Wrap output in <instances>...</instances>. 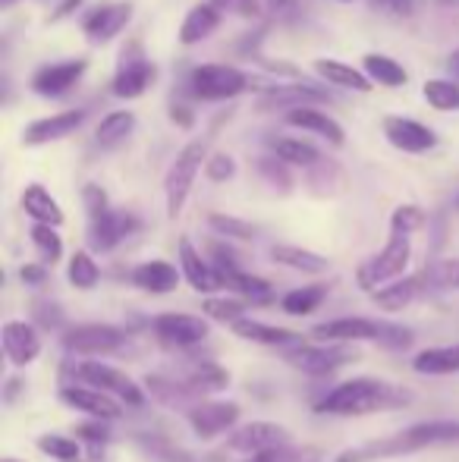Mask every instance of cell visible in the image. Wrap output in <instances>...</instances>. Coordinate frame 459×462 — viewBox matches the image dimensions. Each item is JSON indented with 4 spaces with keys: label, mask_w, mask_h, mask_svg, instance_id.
Segmentation results:
<instances>
[{
    "label": "cell",
    "mask_w": 459,
    "mask_h": 462,
    "mask_svg": "<svg viewBox=\"0 0 459 462\" xmlns=\"http://www.w3.org/2000/svg\"><path fill=\"white\" fill-rule=\"evenodd\" d=\"M412 400H416V393L399 387V383L381 381V377H353V381H344L334 390H327L315 402V412L340 415V419H359V415L393 412V409L409 406Z\"/></svg>",
    "instance_id": "cell-1"
},
{
    "label": "cell",
    "mask_w": 459,
    "mask_h": 462,
    "mask_svg": "<svg viewBox=\"0 0 459 462\" xmlns=\"http://www.w3.org/2000/svg\"><path fill=\"white\" fill-rule=\"evenodd\" d=\"M459 444V421L435 419V421H418L397 434H387L381 440H368V444L349 447L334 462H378V459H397L409 457V453H422L431 447H450Z\"/></svg>",
    "instance_id": "cell-2"
},
{
    "label": "cell",
    "mask_w": 459,
    "mask_h": 462,
    "mask_svg": "<svg viewBox=\"0 0 459 462\" xmlns=\"http://www.w3.org/2000/svg\"><path fill=\"white\" fill-rule=\"evenodd\" d=\"M312 337L325 343L365 340V343H378L384 349H393V353H403L416 340L409 328L393 321H378V318H334V321H321L312 328Z\"/></svg>",
    "instance_id": "cell-3"
},
{
    "label": "cell",
    "mask_w": 459,
    "mask_h": 462,
    "mask_svg": "<svg viewBox=\"0 0 459 462\" xmlns=\"http://www.w3.org/2000/svg\"><path fill=\"white\" fill-rule=\"evenodd\" d=\"M205 154H208V142H205V139H192L189 145H186L183 152L173 158L170 171H167V177H164L167 217H170V220H177L179 214H183L186 199H189L192 183H196L198 171H202V164H208V161H205Z\"/></svg>",
    "instance_id": "cell-4"
},
{
    "label": "cell",
    "mask_w": 459,
    "mask_h": 462,
    "mask_svg": "<svg viewBox=\"0 0 459 462\" xmlns=\"http://www.w3.org/2000/svg\"><path fill=\"white\" fill-rule=\"evenodd\" d=\"M69 371H73V381H67V383L79 381L82 387H95V390H101V393L114 396L116 402H126V406H133V409H139L142 402H145V393H142L139 383H135L126 371L107 365V362L86 359V362L69 365Z\"/></svg>",
    "instance_id": "cell-5"
},
{
    "label": "cell",
    "mask_w": 459,
    "mask_h": 462,
    "mask_svg": "<svg viewBox=\"0 0 459 462\" xmlns=\"http://www.w3.org/2000/svg\"><path fill=\"white\" fill-rule=\"evenodd\" d=\"M409 258H412L409 236H403V233H390V239H387L384 249H381L378 255H372L359 271H355V280H359L362 290L378 292L381 283H390V280L403 277V271L409 268Z\"/></svg>",
    "instance_id": "cell-6"
},
{
    "label": "cell",
    "mask_w": 459,
    "mask_h": 462,
    "mask_svg": "<svg viewBox=\"0 0 459 462\" xmlns=\"http://www.w3.org/2000/svg\"><path fill=\"white\" fill-rule=\"evenodd\" d=\"M252 86V79L243 69H233L227 63H202L192 69L189 88L198 101H230L239 92Z\"/></svg>",
    "instance_id": "cell-7"
},
{
    "label": "cell",
    "mask_w": 459,
    "mask_h": 462,
    "mask_svg": "<svg viewBox=\"0 0 459 462\" xmlns=\"http://www.w3.org/2000/svg\"><path fill=\"white\" fill-rule=\"evenodd\" d=\"M283 359H287V365L306 371V374L325 377V374H334L337 368L349 365V362H355L359 356H355V349H349L346 343H327V346L299 343V346L287 349V353H283Z\"/></svg>",
    "instance_id": "cell-8"
},
{
    "label": "cell",
    "mask_w": 459,
    "mask_h": 462,
    "mask_svg": "<svg viewBox=\"0 0 459 462\" xmlns=\"http://www.w3.org/2000/svg\"><path fill=\"white\" fill-rule=\"evenodd\" d=\"M60 343L73 356H111L126 346V334L114 324H76L63 330Z\"/></svg>",
    "instance_id": "cell-9"
},
{
    "label": "cell",
    "mask_w": 459,
    "mask_h": 462,
    "mask_svg": "<svg viewBox=\"0 0 459 462\" xmlns=\"http://www.w3.org/2000/svg\"><path fill=\"white\" fill-rule=\"evenodd\" d=\"M280 447H289V431L274 421H249L227 434V450L245 453V457H262V453L280 450Z\"/></svg>",
    "instance_id": "cell-10"
},
{
    "label": "cell",
    "mask_w": 459,
    "mask_h": 462,
    "mask_svg": "<svg viewBox=\"0 0 459 462\" xmlns=\"http://www.w3.org/2000/svg\"><path fill=\"white\" fill-rule=\"evenodd\" d=\"M151 334L170 349H192L208 340V321L198 315H183V311H167L151 321Z\"/></svg>",
    "instance_id": "cell-11"
},
{
    "label": "cell",
    "mask_w": 459,
    "mask_h": 462,
    "mask_svg": "<svg viewBox=\"0 0 459 462\" xmlns=\"http://www.w3.org/2000/svg\"><path fill=\"white\" fill-rule=\"evenodd\" d=\"M154 82V63L145 60L139 42H129L126 51L120 54V67H116L114 76V95L123 97V101H133V97H142L145 88Z\"/></svg>",
    "instance_id": "cell-12"
},
{
    "label": "cell",
    "mask_w": 459,
    "mask_h": 462,
    "mask_svg": "<svg viewBox=\"0 0 459 462\" xmlns=\"http://www.w3.org/2000/svg\"><path fill=\"white\" fill-rule=\"evenodd\" d=\"M239 402H230V400H202L186 412V421L189 428L198 434L202 440H211L217 434H230L239 421Z\"/></svg>",
    "instance_id": "cell-13"
},
{
    "label": "cell",
    "mask_w": 459,
    "mask_h": 462,
    "mask_svg": "<svg viewBox=\"0 0 459 462\" xmlns=\"http://www.w3.org/2000/svg\"><path fill=\"white\" fill-rule=\"evenodd\" d=\"M60 402H67L69 409L88 415V419H101V421L123 419V402H116L114 396L101 393L95 387H82V383H63Z\"/></svg>",
    "instance_id": "cell-14"
},
{
    "label": "cell",
    "mask_w": 459,
    "mask_h": 462,
    "mask_svg": "<svg viewBox=\"0 0 459 462\" xmlns=\"http://www.w3.org/2000/svg\"><path fill=\"white\" fill-rule=\"evenodd\" d=\"M139 217L129 211H107L101 217H92L88 220V243H92L95 252H111L123 239H129L135 230H139Z\"/></svg>",
    "instance_id": "cell-15"
},
{
    "label": "cell",
    "mask_w": 459,
    "mask_h": 462,
    "mask_svg": "<svg viewBox=\"0 0 459 462\" xmlns=\"http://www.w3.org/2000/svg\"><path fill=\"white\" fill-rule=\"evenodd\" d=\"M425 296H431L428 268L418 271V274H412V277L393 280V283L381 286L378 292H372L374 305H378V309H384V311H403V309H409L416 299H425Z\"/></svg>",
    "instance_id": "cell-16"
},
{
    "label": "cell",
    "mask_w": 459,
    "mask_h": 462,
    "mask_svg": "<svg viewBox=\"0 0 459 462\" xmlns=\"http://www.w3.org/2000/svg\"><path fill=\"white\" fill-rule=\"evenodd\" d=\"M384 135L393 148L406 154H425L437 145V135L428 126L409 120V116H387L384 120Z\"/></svg>",
    "instance_id": "cell-17"
},
{
    "label": "cell",
    "mask_w": 459,
    "mask_h": 462,
    "mask_svg": "<svg viewBox=\"0 0 459 462\" xmlns=\"http://www.w3.org/2000/svg\"><path fill=\"white\" fill-rule=\"evenodd\" d=\"M0 340H4L6 359H10L16 368L32 365V362L41 356V337H38V330L25 321H6L4 330H0Z\"/></svg>",
    "instance_id": "cell-18"
},
{
    "label": "cell",
    "mask_w": 459,
    "mask_h": 462,
    "mask_svg": "<svg viewBox=\"0 0 459 462\" xmlns=\"http://www.w3.org/2000/svg\"><path fill=\"white\" fill-rule=\"evenodd\" d=\"M88 63L86 60H63V63H50L41 67L32 76V92H38L41 97H60L63 92L76 86L86 73Z\"/></svg>",
    "instance_id": "cell-19"
},
{
    "label": "cell",
    "mask_w": 459,
    "mask_h": 462,
    "mask_svg": "<svg viewBox=\"0 0 459 462\" xmlns=\"http://www.w3.org/2000/svg\"><path fill=\"white\" fill-rule=\"evenodd\" d=\"M129 16H133V4H129V0L126 4H105V6H95V10L82 19V29H86V35L92 38L95 44H105L126 29Z\"/></svg>",
    "instance_id": "cell-20"
},
{
    "label": "cell",
    "mask_w": 459,
    "mask_h": 462,
    "mask_svg": "<svg viewBox=\"0 0 459 462\" xmlns=\"http://www.w3.org/2000/svg\"><path fill=\"white\" fill-rule=\"evenodd\" d=\"M179 271L183 277L189 280V286L196 292H215V290H224V280L221 274L215 271V264L208 258H202V252H196V245L189 239H179Z\"/></svg>",
    "instance_id": "cell-21"
},
{
    "label": "cell",
    "mask_w": 459,
    "mask_h": 462,
    "mask_svg": "<svg viewBox=\"0 0 459 462\" xmlns=\"http://www.w3.org/2000/svg\"><path fill=\"white\" fill-rule=\"evenodd\" d=\"M79 126H82V110H63V114L41 116V120L29 123L23 133V142L25 145H48L54 139H67Z\"/></svg>",
    "instance_id": "cell-22"
},
{
    "label": "cell",
    "mask_w": 459,
    "mask_h": 462,
    "mask_svg": "<svg viewBox=\"0 0 459 462\" xmlns=\"http://www.w3.org/2000/svg\"><path fill=\"white\" fill-rule=\"evenodd\" d=\"M133 286H139L142 292H151V296H164V292H173L179 286V271L173 268L170 262H142L139 268H133Z\"/></svg>",
    "instance_id": "cell-23"
},
{
    "label": "cell",
    "mask_w": 459,
    "mask_h": 462,
    "mask_svg": "<svg viewBox=\"0 0 459 462\" xmlns=\"http://www.w3.org/2000/svg\"><path fill=\"white\" fill-rule=\"evenodd\" d=\"M233 334L239 340H249V343H262V346H299L302 334L287 328H274V324H264V321H252V318H243V321L233 324Z\"/></svg>",
    "instance_id": "cell-24"
},
{
    "label": "cell",
    "mask_w": 459,
    "mask_h": 462,
    "mask_svg": "<svg viewBox=\"0 0 459 462\" xmlns=\"http://www.w3.org/2000/svg\"><path fill=\"white\" fill-rule=\"evenodd\" d=\"M133 440L148 453L154 462H205L211 457H196V453L183 450L177 440H170L167 434H151V431H135Z\"/></svg>",
    "instance_id": "cell-25"
},
{
    "label": "cell",
    "mask_w": 459,
    "mask_h": 462,
    "mask_svg": "<svg viewBox=\"0 0 459 462\" xmlns=\"http://www.w3.org/2000/svg\"><path fill=\"white\" fill-rule=\"evenodd\" d=\"M23 211L29 214L35 224H44V226H60L63 224V208L54 201V195L48 192L44 186H38V183H32V186H25V192H23Z\"/></svg>",
    "instance_id": "cell-26"
},
{
    "label": "cell",
    "mask_w": 459,
    "mask_h": 462,
    "mask_svg": "<svg viewBox=\"0 0 459 462\" xmlns=\"http://www.w3.org/2000/svg\"><path fill=\"white\" fill-rule=\"evenodd\" d=\"M221 16L224 13L217 10L211 0H205V4H198V6H192L189 13H186V19H183V29H179V42L183 44H198V42H205V38L211 35V32L221 25Z\"/></svg>",
    "instance_id": "cell-27"
},
{
    "label": "cell",
    "mask_w": 459,
    "mask_h": 462,
    "mask_svg": "<svg viewBox=\"0 0 459 462\" xmlns=\"http://www.w3.org/2000/svg\"><path fill=\"white\" fill-rule=\"evenodd\" d=\"M287 123H289V126H296V129H308V133L321 135V139H327L331 145H344V142H346L344 129H340L337 123L331 120V116L321 114V110H315V107H296V110H289Z\"/></svg>",
    "instance_id": "cell-28"
},
{
    "label": "cell",
    "mask_w": 459,
    "mask_h": 462,
    "mask_svg": "<svg viewBox=\"0 0 459 462\" xmlns=\"http://www.w3.org/2000/svg\"><path fill=\"white\" fill-rule=\"evenodd\" d=\"M412 368L418 374L428 377H444V374H459V343L454 346H431L412 359Z\"/></svg>",
    "instance_id": "cell-29"
},
{
    "label": "cell",
    "mask_w": 459,
    "mask_h": 462,
    "mask_svg": "<svg viewBox=\"0 0 459 462\" xmlns=\"http://www.w3.org/2000/svg\"><path fill=\"white\" fill-rule=\"evenodd\" d=\"M271 258L289 271H302V274H325V271L331 268V262H327L325 255L302 249V245H274Z\"/></svg>",
    "instance_id": "cell-30"
},
{
    "label": "cell",
    "mask_w": 459,
    "mask_h": 462,
    "mask_svg": "<svg viewBox=\"0 0 459 462\" xmlns=\"http://www.w3.org/2000/svg\"><path fill=\"white\" fill-rule=\"evenodd\" d=\"M315 69H318L327 82H334V86H340V88H349V92H368V88H372V79H368L362 69H353L349 63L331 60V57H318Z\"/></svg>",
    "instance_id": "cell-31"
},
{
    "label": "cell",
    "mask_w": 459,
    "mask_h": 462,
    "mask_svg": "<svg viewBox=\"0 0 459 462\" xmlns=\"http://www.w3.org/2000/svg\"><path fill=\"white\" fill-rule=\"evenodd\" d=\"M327 292H331L327 283H308V286H299V290H289L287 296L280 299V311L283 315H293V318L312 315L315 309H321Z\"/></svg>",
    "instance_id": "cell-32"
},
{
    "label": "cell",
    "mask_w": 459,
    "mask_h": 462,
    "mask_svg": "<svg viewBox=\"0 0 459 462\" xmlns=\"http://www.w3.org/2000/svg\"><path fill=\"white\" fill-rule=\"evenodd\" d=\"M325 92L312 86H287V88H271L268 95L258 101V107L268 110V107H308V101H325Z\"/></svg>",
    "instance_id": "cell-33"
},
{
    "label": "cell",
    "mask_w": 459,
    "mask_h": 462,
    "mask_svg": "<svg viewBox=\"0 0 459 462\" xmlns=\"http://www.w3.org/2000/svg\"><path fill=\"white\" fill-rule=\"evenodd\" d=\"M224 286L233 292L243 296V302H252V305H268L274 299V290H271L268 280L249 274V271H236V274H227L224 277Z\"/></svg>",
    "instance_id": "cell-34"
},
{
    "label": "cell",
    "mask_w": 459,
    "mask_h": 462,
    "mask_svg": "<svg viewBox=\"0 0 459 462\" xmlns=\"http://www.w3.org/2000/svg\"><path fill=\"white\" fill-rule=\"evenodd\" d=\"M362 67H365L368 79L378 82V86L399 88V86H406V82H409V73H406L397 60H390V57H384V54H365Z\"/></svg>",
    "instance_id": "cell-35"
},
{
    "label": "cell",
    "mask_w": 459,
    "mask_h": 462,
    "mask_svg": "<svg viewBox=\"0 0 459 462\" xmlns=\"http://www.w3.org/2000/svg\"><path fill=\"white\" fill-rule=\"evenodd\" d=\"M133 129H135V114H129V110H114V114H107L105 120L98 123L95 142H98L101 148H114L116 142L126 139Z\"/></svg>",
    "instance_id": "cell-36"
},
{
    "label": "cell",
    "mask_w": 459,
    "mask_h": 462,
    "mask_svg": "<svg viewBox=\"0 0 459 462\" xmlns=\"http://www.w3.org/2000/svg\"><path fill=\"white\" fill-rule=\"evenodd\" d=\"M271 148H274V158H280L283 164H293V167H315L321 161L315 145L299 139H271Z\"/></svg>",
    "instance_id": "cell-37"
},
{
    "label": "cell",
    "mask_w": 459,
    "mask_h": 462,
    "mask_svg": "<svg viewBox=\"0 0 459 462\" xmlns=\"http://www.w3.org/2000/svg\"><path fill=\"white\" fill-rule=\"evenodd\" d=\"M38 450L48 453V457L57 462H79L82 459L79 440L67 438V434H41V438H38Z\"/></svg>",
    "instance_id": "cell-38"
},
{
    "label": "cell",
    "mask_w": 459,
    "mask_h": 462,
    "mask_svg": "<svg viewBox=\"0 0 459 462\" xmlns=\"http://www.w3.org/2000/svg\"><path fill=\"white\" fill-rule=\"evenodd\" d=\"M101 280V268L95 264V258L88 255V252H76L73 258H69V283L76 286V290H95Z\"/></svg>",
    "instance_id": "cell-39"
},
{
    "label": "cell",
    "mask_w": 459,
    "mask_h": 462,
    "mask_svg": "<svg viewBox=\"0 0 459 462\" xmlns=\"http://www.w3.org/2000/svg\"><path fill=\"white\" fill-rule=\"evenodd\" d=\"M422 95L435 110H459V86L450 79H428Z\"/></svg>",
    "instance_id": "cell-40"
},
{
    "label": "cell",
    "mask_w": 459,
    "mask_h": 462,
    "mask_svg": "<svg viewBox=\"0 0 459 462\" xmlns=\"http://www.w3.org/2000/svg\"><path fill=\"white\" fill-rule=\"evenodd\" d=\"M245 305H249V302H243V299H217V296H211V299H205L202 311L211 318V321H221V324H230V328H233V324L245 318Z\"/></svg>",
    "instance_id": "cell-41"
},
{
    "label": "cell",
    "mask_w": 459,
    "mask_h": 462,
    "mask_svg": "<svg viewBox=\"0 0 459 462\" xmlns=\"http://www.w3.org/2000/svg\"><path fill=\"white\" fill-rule=\"evenodd\" d=\"M428 283H431V296H435V292L459 290V258H444V262L431 264V268H428Z\"/></svg>",
    "instance_id": "cell-42"
},
{
    "label": "cell",
    "mask_w": 459,
    "mask_h": 462,
    "mask_svg": "<svg viewBox=\"0 0 459 462\" xmlns=\"http://www.w3.org/2000/svg\"><path fill=\"white\" fill-rule=\"evenodd\" d=\"M32 243H35L38 255H41L44 264H57L63 255V243L60 236H57L54 226H44V224H35L32 226Z\"/></svg>",
    "instance_id": "cell-43"
},
{
    "label": "cell",
    "mask_w": 459,
    "mask_h": 462,
    "mask_svg": "<svg viewBox=\"0 0 459 462\" xmlns=\"http://www.w3.org/2000/svg\"><path fill=\"white\" fill-rule=\"evenodd\" d=\"M32 321L41 330H63L67 328V315L57 302H48V299H35L32 302Z\"/></svg>",
    "instance_id": "cell-44"
},
{
    "label": "cell",
    "mask_w": 459,
    "mask_h": 462,
    "mask_svg": "<svg viewBox=\"0 0 459 462\" xmlns=\"http://www.w3.org/2000/svg\"><path fill=\"white\" fill-rule=\"evenodd\" d=\"M208 224H211V230L227 239H255V226L239 217H230V214H211Z\"/></svg>",
    "instance_id": "cell-45"
},
{
    "label": "cell",
    "mask_w": 459,
    "mask_h": 462,
    "mask_svg": "<svg viewBox=\"0 0 459 462\" xmlns=\"http://www.w3.org/2000/svg\"><path fill=\"white\" fill-rule=\"evenodd\" d=\"M425 224V211L416 205H399L390 217V233H403V236H412L416 230H422Z\"/></svg>",
    "instance_id": "cell-46"
},
{
    "label": "cell",
    "mask_w": 459,
    "mask_h": 462,
    "mask_svg": "<svg viewBox=\"0 0 459 462\" xmlns=\"http://www.w3.org/2000/svg\"><path fill=\"white\" fill-rule=\"evenodd\" d=\"M258 171H262V177L268 180L274 189H280V192H289V186H293V180H289L287 173V164H283L280 158H262L258 161Z\"/></svg>",
    "instance_id": "cell-47"
},
{
    "label": "cell",
    "mask_w": 459,
    "mask_h": 462,
    "mask_svg": "<svg viewBox=\"0 0 459 462\" xmlns=\"http://www.w3.org/2000/svg\"><path fill=\"white\" fill-rule=\"evenodd\" d=\"M233 173H236V161L224 152L211 154L208 164H205V177H208L211 183H227V180H233Z\"/></svg>",
    "instance_id": "cell-48"
},
{
    "label": "cell",
    "mask_w": 459,
    "mask_h": 462,
    "mask_svg": "<svg viewBox=\"0 0 459 462\" xmlns=\"http://www.w3.org/2000/svg\"><path fill=\"white\" fill-rule=\"evenodd\" d=\"M82 201H86L88 220H92V217H101V214L111 211V201H107V192H105V189H101L98 183H86V189H82Z\"/></svg>",
    "instance_id": "cell-49"
},
{
    "label": "cell",
    "mask_w": 459,
    "mask_h": 462,
    "mask_svg": "<svg viewBox=\"0 0 459 462\" xmlns=\"http://www.w3.org/2000/svg\"><path fill=\"white\" fill-rule=\"evenodd\" d=\"M76 434H79L82 440H88L92 447H101V444H107V440H111V428H107V421H101V419L82 421V425L76 428Z\"/></svg>",
    "instance_id": "cell-50"
},
{
    "label": "cell",
    "mask_w": 459,
    "mask_h": 462,
    "mask_svg": "<svg viewBox=\"0 0 459 462\" xmlns=\"http://www.w3.org/2000/svg\"><path fill=\"white\" fill-rule=\"evenodd\" d=\"M19 277H23V283H29V286H41L44 280H48V271H44V264H23V268H19Z\"/></svg>",
    "instance_id": "cell-51"
},
{
    "label": "cell",
    "mask_w": 459,
    "mask_h": 462,
    "mask_svg": "<svg viewBox=\"0 0 459 462\" xmlns=\"http://www.w3.org/2000/svg\"><path fill=\"white\" fill-rule=\"evenodd\" d=\"M170 116H173V123H179V126H183V129H189L192 123H196V116H192V110L186 107V104H177V101L170 104Z\"/></svg>",
    "instance_id": "cell-52"
},
{
    "label": "cell",
    "mask_w": 459,
    "mask_h": 462,
    "mask_svg": "<svg viewBox=\"0 0 459 462\" xmlns=\"http://www.w3.org/2000/svg\"><path fill=\"white\" fill-rule=\"evenodd\" d=\"M19 390H23V381H16V377H10V381H6L4 402H13V400H16V393H19Z\"/></svg>",
    "instance_id": "cell-53"
},
{
    "label": "cell",
    "mask_w": 459,
    "mask_h": 462,
    "mask_svg": "<svg viewBox=\"0 0 459 462\" xmlns=\"http://www.w3.org/2000/svg\"><path fill=\"white\" fill-rule=\"evenodd\" d=\"M393 10H397V13H403V16H409V13H412V0H393Z\"/></svg>",
    "instance_id": "cell-54"
},
{
    "label": "cell",
    "mask_w": 459,
    "mask_h": 462,
    "mask_svg": "<svg viewBox=\"0 0 459 462\" xmlns=\"http://www.w3.org/2000/svg\"><path fill=\"white\" fill-rule=\"evenodd\" d=\"M79 4H82V0H67V4H63L60 10H57V19H63V16H67V13H73Z\"/></svg>",
    "instance_id": "cell-55"
},
{
    "label": "cell",
    "mask_w": 459,
    "mask_h": 462,
    "mask_svg": "<svg viewBox=\"0 0 459 462\" xmlns=\"http://www.w3.org/2000/svg\"><path fill=\"white\" fill-rule=\"evenodd\" d=\"M211 4H215V6H217V10H221V13H224V10H227V6L233 4V0H211Z\"/></svg>",
    "instance_id": "cell-56"
},
{
    "label": "cell",
    "mask_w": 459,
    "mask_h": 462,
    "mask_svg": "<svg viewBox=\"0 0 459 462\" xmlns=\"http://www.w3.org/2000/svg\"><path fill=\"white\" fill-rule=\"evenodd\" d=\"M450 69H456V76H459V51L454 57H450Z\"/></svg>",
    "instance_id": "cell-57"
},
{
    "label": "cell",
    "mask_w": 459,
    "mask_h": 462,
    "mask_svg": "<svg viewBox=\"0 0 459 462\" xmlns=\"http://www.w3.org/2000/svg\"><path fill=\"white\" fill-rule=\"evenodd\" d=\"M372 4H374V6H390L393 0H372Z\"/></svg>",
    "instance_id": "cell-58"
},
{
    "label": "cell",
    "mask_w": 459,
    "mask_h": 462,
    "mask_svg": "<svg viewBox=\"0 0 459 462\" xmlns=\"http://www.w3.org/2000/svg\"><path fill=\"white\" fill-rule=\"evenodd\" d=\"M4 462H19V459H13V457H6V459H4Z\"/></svg>",
    "instance_id": "cell-59"
},
{
    "label": "cell",
    "mask_w": 459,
    "mask_h": 462,
    "mask_svg": "<svg viewBox=\"0 0 459 462\" xmlns=\"http://www.w3.org/2000/svg\"><path fill=\"white\" fill-rule=\"evenodd\" d=\"M4 4H13V0H4Z\"/></svg>",
    "instance_id": "cell-60"
},
{
    "label": "cell",
    "mask_w": 459,
    "mask_h": 462,
    "mask_svg": "<svg viewBox=\"0 0 459 462\" xmlns=\"http://www.w3.org/2000/svg\"><path fill=\"white\" fill-rule=\"evenodd\" d=\"M344 4H346V0H344Z\"/></svg>",
    "instance_id": "cell-61"
}]
</instances>
